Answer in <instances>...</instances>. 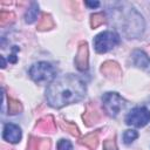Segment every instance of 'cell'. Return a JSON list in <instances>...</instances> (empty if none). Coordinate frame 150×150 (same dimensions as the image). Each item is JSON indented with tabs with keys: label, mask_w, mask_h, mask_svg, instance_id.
Returning a JSON list of instances; mask_svg holds the SVG:
<instances>
[{
	"label": "cell",
	"mask_w": 150,
	"mask_h": 150,
	"mask_svg": "<svg viewBox=\"0 0 150 150\" xmlns=\"http://www.w3.org/2000/svg\"><path fill=\"white\" fill-rule=\"evenodd\" d=\"M86 94L84 82L73 75H64L52 82L46 90V98L54 108H61L70 103L79 102Z\"/></svg>",
	"instance_id": "6da1fadb"
},
{
	"label": "cell",
	"mask_w": 150,
	"mask_h": 150,
	"mask_svg": "<svg viewBox=\"0 0 150 150\" xmlns=\"http://www.w3.org/2000/svg\"><path fill=\"white\" fill-rule=\"evenodd\" d=\"M29 75L32 80L36 83H47L50 82L55 77V69L54 67L45 61L34 63L29 69Z\"/></svg>",
	"instance_id": "7a4b0ae2"
},
{
	"label": "cell",
	"mask_w": 150,
	"mask_h": 150,
	"mask_svg": "<svg viewBox=\"0 0 150 150\" xmlns=\"http://www.w3.org/2000/svg\"><path fill=\"white\" fill-rule=\"evenodd\" d=\"M123 28L129 38H136V36L141 35L144 29L143 18L136 11H130L125 15Z\"/></svg>",
	"instance_id": "3957f363"
},
{
	"label": "cell",
	"mask_w": 150,
	"mask_h": 150,
	"mask_svg": "<svg viewBox=\"0 0 150 150\" xmlns=\"http://www.w3.org/2000/svg\"><path fill=\"white\" fill-rule=\"evenodd\" d=\"M120 42V36L115 32H102L94 38V47L97 53H107Z\"/></svg>",
	"instance_id": "277c9868"
},
{
	"label": "cell",
	"mask_w": 150,
	"mask_h": 150,
	"mask_svg": "<svg viewBox=\"0 0 150 150\" xmlns=\"http://www.w3.org/2000/svg\"><path fill=\"white\" fill-rule=\"evenodd\" d=\"M103 107L110 116H117L124 107V100L117 93H105L102 97Z\"/></svg>",
	"instance_id": "5b68a950"
},
{
	"label": "cell",
	"mask_w": 150,
	"mask_h": 150,
	"mask_svg": "<svg viewBox=\"0 0 150 150\" xmlns=\"http://www.w3.org/2000/svg\"><path fill=\"white\" fill-rule=\"evenodd\" d=\"M150 122V110L145 107H137L134 108L125 117V123L128 125H134L137 128L144 127Z\"/></svg>",
	"instance_id": "8992f818"
},
{
	"label": "cell",
	"mask_w": 150,
	"mask_h": 150,
	"mask_svg": "<svg viewBox=\"0 0 150 150\" xmlns=\"http://www.w3.org/2000/svg\"><path fill=\"white\" fill-rule=\"evenodd\" d=\"M88 56H89V50H88V43L86 41H81L77 47V53L75 56V66L79 70L83 71L88 69Z\"/></svg>",
	"instance_id": "52a82bcc"
},
{
	"label": "cell",
	"mask_w": 150,
	"mask_h": 150,
	"mask_svg": "<svg viewBox=\"0 0 150 150\" xmlns=\"http://www.w3.org/2000/svg\"><path fill=\"white\" fill-rule=\"evenodd\" d=\"M82 118L86 123V125L91 127L95 123H97L101 120V112L97 108V105L94 102H89L86 105V110L82 115Z\"/></svg>",
	"instance_id": "ba28073f"
},
{
	"label": "cell",
	"mask_w": 150,
	"mask_h": 150,
	"mask_svg": "<svg viewBox=\"0 0 150 150\" xmlns=\"http://www.w3.org/2000/svg\"><path fill=\"white\" fill-rule=\"evenodd\" d=\"M100 70L105 77H108L110 80H118L122 76V69H121L120 64L115 61H105L101 66Z\"/></svg>",
	"instance_id": "9c48e42d"
},
{
	"label": "cell",
	"mask_w": 150,
	"mask_h": 150,
	"mask_svg": "<svg viewBox=\"0 0 150 150\" xmlns=\"http://www.w3.org/2000/svg\"><path fill=\"white\" fill-rule=\"evenodd\" d=\"M2 137L5 141L9 142V143H18L21 139V129L13 123H7L4 127V131H2Z\"/></svg>",
	"instance_id": "30bf717a"
},
{
	"label": "cell",
	"mask_w": 150,
	"mask_h": 150,
	"mask_svg": "<svg viewBox=\"0 0 150 150\" xmlns=\"http://www.w3.org/2000/svg\"><path fill=\"white\" fill-rule=\"evenodd\" d=\"M35 128L42 132H53L56 129V123H55V120L52 115H47V116L41 117L36 122Z\"/></svg>",
	"instance_id": "8fae6325"
},
{
	"label": "cell",
	"mask_w": 150,
	"mask_h": 150,
	"mask_svg": "<svg viewBox=\"0 0 150 150\" xmlns=\"http://www.w3.org/2000/svg\"><path fill=\"white\" fill-rule=\"evenodd\" d=\"M132 61H134L135 66H137L138 68L150 73V59H149V56L144 52L135 50L132 53Z\"/></svg>",
	"instance_id": "7c38bea8"
},
{
	"label": "cell",
	"mask_w": 150,
	"mask_h": 150,
	"mask_svg": "<svg viewBox=\"0 0 150 150\" xmlns=\"http://www.w3.org/2000/svg\"><path fill=\"white\" fill-rule=\"evenodd\" d=\"M80 143L82 145H84L86 148H88L89 150H95L98 145V135H97V132H91V134L86 135L80 141Z\"/></svg>",
	"instance_id": "4fadbf2b"
},
{
	"label": "cell",
	"mask_w": 150,
	"mask_h": 150,
	"mask_svg": "<svg viewBox=\"0 0 150 150\" xmlns=\"http://www.w3.org/2000/svg\"><path fill=\"white\" fill-rule=\"evenodd\" d=\"M54 27V21L52 16L47 13H41V16L38 22V30H48Z\"/></svg>",
	"instance_id": "5bb4252c"
},
{
	"label": "cell",
	"mask_w": 150,
	"mask_h": 150,
	"mask_svg": "<svg viewBox=\"0 0 150 150\" xmlns=\"http://www.w3.org/2000/svg\"><path fill=\"white\" fill-rule=\"evenodd\" d=\"M7 107H8V114L11 115H15V114H19L22 111V104L19 100L12 97V96H8L7 97Z\"/></svg>",
	"instance_id": "9a60e30c"
},
{
	"label": "cell",
	"mask_w": 150,
	"mask_h": 150,
	"mask_svg": "<svg viewBox=\"0 0 150 150\" xmlns=\"http://www.w3.org/2000/svg\"><path fill=\"white\" fill-rule=\"evenodd\" d=\"M38 14H39V6L36 4H32V6L27 9L26 14H25V21L27 23H32L38 19Z\"/></svg>",
	"instance_id": "2e32d148"
},
{
	"label": "cell",
	"mask_w": 150,
	"mask_h": 150,
	"mask_svg": "<svg viewBox=\"0 0 150 150\" xmlns=\"http://www.w3.org/2000/svg\"><path fill=\"white\" fill-rule=\"evenodd\" d=\"M15 19V15L13 12H9V11H1L0 12V25L4 27L6 25H9L14 21Z\"/></svg>",
	"instance_id": "e0dca14e"
},
{
	"label": "cell",
	"mask_w": 150,
	"mask_h": 150,
	"mask_svg": "<svg viewBox=\"0 0 150 150\" xmlns=\"http://www.w3.org/2000/svg\"><path fill=\"white\" fill-rule=\"evenodd\" d=\"M103 23H105V16H104V14H102V13L91 14V16H90V27L93 29L100 27Z\"/></svg>",
	"instance_id": "ac0fdd59"
},
{
	"label": "cell",
	"mask_w": 150,
	"mask_h": 150,
	"mask_svg": "<svg viewBox=\"0 0 150 150\" xmlns=\"http://www.w3.org/2000/svg\"><path fill=\"white\" fill-rule=\"evenodd\" d=\"M61 128H62L63 130L68 131L70 135H73V136H75V137H77V136L80 135V131H79L77 127H76L74 123H71V122H64V121H62V122H61Z\"/></svg>",
	"instance_id": "d6986e66"
},
{
	"label": "cell",
	"mask_w": 150,
	"mask_h": 150,
	"mask_svg": "<svg viewBox=\"0 0 150 150\" xmlns=\"http://www.w3.org/2000/svg\"><path fill=\"white\" fill-rule=\"evenodd\" d=\"M41 141L42 139H40L35 136H29L28 143H27V150H40Z\"/></svg>",
	"instance_id": "ffe728a7"
},
{
	"label": "cell",
	"mask_w": 150,
	"mask_h": 150,
	"mask_svg": "<svg viewBox=\"0 0 150 150\" xmlns=\"http://www.w3.org/2000/svg\"><path fill=\"white\" fill-rule=\"evenodd\" d=\"M137 137H138V134L135 130H125L124 134H123V141H124L125 144L132 143Z\"/></svg>",
	"instance_id": "44dd1931"
},
{
	"label": "cell",
	"mask_w": 150,
	"mask_h": 150,
	"mask_svg": "<svg viewBox=\"0 0 150 150\" xmlns=\"http://www.w3.org/2000/svg\"><path fill=\"white\" fill-rule=\"evenodd\" d=\"M103 150H117V144H116L115 137L108 138L103 142Z\"/></svg>",
	"instance_id": "7402d4cb"
},
{
	"label": "cell",
	"mask_w": 150,
	"mask_h": 150,
	"mask_svg": "<svg viewBox=\"0 0 150 150\" xmlns=\"http://www.w3.org/2000/svg\"><path fill=\"white\" fill-rule=\"evenodd\" d=\"M57 150H73V145L68 139H60L57 143Z\"/></svg>",
	"instance_id": "603a6c76"
},
{
	"label": "cell",
	"mask_w": 150,
	"mask_h": 150,
	"mask_svg": "<svg viewBox=\"0 0 150 150\" xmlns=\"http://www.w3.org/2000/svg\"><path fill=\"white\" fill-rule=\"evenodd\" d=\"M40 150H50V141L49 139H42Z\"/></svg>",
	"instance_id": "cb8c5ba5"
},
{
	"label": "cell",
	"mask_w": 150,
	"mask_h": 150,
	"mask_svg": "<svg viewBox=\"0 0 150 150\" xmlns=\"http://www.w3.org/2000/svg\"><path fill=\"white\" fill-rule=\"evenodd\" d=\"M87 6H89V7H98V5H100V2H97V1H95V2H90V1H86L84 2Z\"/></svg>",
	"instance_id": "d4e9b609"
},
{
	"label": "cell",
	"mask_w": 150,
	"mask_h": 150,
	"mask_svg": "<svg viewBox=\"0 0 150 150\" xmlns=\"http://www.w3.org/2000/svg\"><path fill=\"white\" fill-rule=\"evenodd\" d=\"M1 149H2V150H12V149H9V148H5V146H1Z\"/></svg>",
	"instance_id": "484cf974"
},
{
	"label": "cell",
	"mask_w": 150,
	"mask_h": 150,
	"mask_svg": "<svg viewBox=\"0 0 150 150\" xmlns=\"http://www.w3.org/2000/svg\"><path fill=\"white\" fill-rule=\"evenodd\" d=\"M149 47H150V46H149Z\"/></svg>",
	"instance_id": "4316f807"
}]
</instances>
